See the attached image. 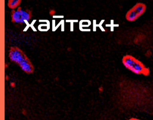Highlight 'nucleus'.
I'll list each match as a JSON object with an SVG mask.
<instances>
[{"mask_svg":"<svg viewBox=\"0 0 153 120\" xmlns=\"http://www.w3.org/2000/svg\"><path fill=\"white\" fill-rule=\"evenodd\" d=\"M9 57L11 61L18 64L23 71L28 74L34 72L33 64L25 52L16 46L11 47L9 51Z\"/></svg>","mask_w":153,"mask_h":120,"instance_id":"obj_1","label":"nucleus"},{"mask_svg":"<svg viewBox=\"0 0 153 120\" xmlns=\"http://www.w3.org/2000/svg\"><path fill=\"white\" fill-rule=\"evenodd\" d=\"M122 61L124 67L134 74L147 76L150 73L149 68L147 67L142 62L131 55L124 56Z\"/></svg>","mask_w":153,"mask_h":120,"instance_id":"obj_2","label":"nucleus"},{"mask_svg":"<svg viewBox=\"0 0 153 120\" xmlns=\"http://www.w3.org/2000/svg\"><path fill=\"white\" fill-rule=\"evenodd\" d=\"M11 21L17 24H25L33 17L32 11L28 9H23L19 7L17 10H13L11 12Z\"/></svg>","mask_w":153,"mask_h":120,"instance_id":"obj_3","label":"nucleus"},{"mask_svg":"<svg viewBox=\"0 0 153 120\" xmlns=\"http://www.w3.org/2000/svg\"><path fill=\"white\" fill-rule=\"evenodd\" d=\"M146 8V5L144 3H137L127 12L125 15L126 20L130 22L135 21L145 13Z\"/></svg>","mask_w":153,"mask_h":120,"instance_id":"obj_4","label":"nucleus"},{"mask_svg":"<svg viewBox=\"0 0 153 120\" xmlns=\"http://www.w3.org/2000/svg\"><path fill=\"white\" fill-rule=\"evenodd\" d=\"M21 2V0H9L8 3V6L12 10H15L16 8L19 7Z\"/></svg>","mask_w":153,"mask_h":120,"instance_id":"obj_5","label":"nucleus"},{"mask_svg":"<svg viewBox=\"0 0 153 120\" xmlns=\"http://www.w3.org/2000/svg\"><path fill=\"white\" fill-rule=\"evenodd\" d=\"M56 13V11L54 10H51L50 12V14L51 16H53Z\"/></svg>","mask_w":153,"mask_h":120,"instance_id":"obj_6","label":"nucleus"},{"mask_svg":"<svg viewBox=\"0 0 153 120\" xmlns=\"http://www.w3.org/2000/svg\"><path fill=\"white\" fill-rule=\"evenodd\" d=\"M128 120H142L141 119H138V118H131L130 119H129Z\"/></svg>","mask_w":153,"mask_h":120,"instance_id":"obj_7","label":"nucleus"}]
</instances>
